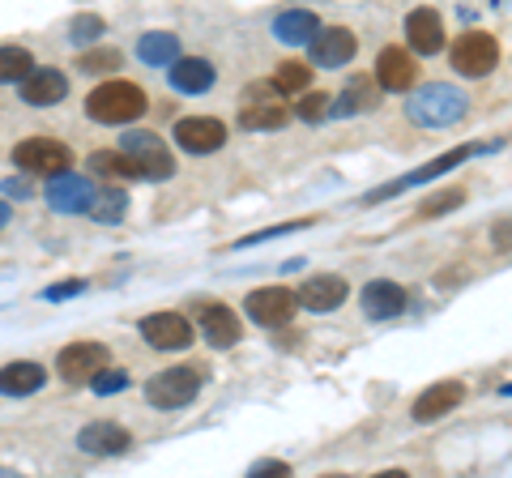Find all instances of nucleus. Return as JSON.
Wrapping results in <instances>:
<instances>
[{
	"instance_id": "obj_1",
	"label": "nucleus",
	"mask_w": 512,
	"mask_h": 478,
	"mask_svg": "<svg viewBox=\"0 0 512 478\" xmlns=\"http://www.w3.org/2000/svg\"><path fill=\"white\" fill-rule=\"evenodd\" d=\"M470 116V94L453 82H427L406 99V120L419 129H448Z\"/></svg>"
},
{
	"instance_id": "obj_2",
	"label": "nucleus",
	"mask_w": 512,
	"mask_h": 478,
	"mask_svg": "<svg viewBox=\"0 0 512 478\" xmlns=\"http://www.w3.org/2000/svg\"><path fill=\"white\" fill-rule=\"evenodd\" d=\"M150 111V99L146 90L137 82H124V77H111V82L94 86L86 94V116L94 124H111V129H120V124H133Z\"/></svg>"
},
{
	"instance_id": "obj_3",
	"label": "nucleus",
	"mask_w": 512,
	"mask_h": 478,
	"mask_svg": "<svg viewBox=\"0 0 512 478\" xmlns=\"http://www.w3.org/2000/svg\"><path fill=\"white\" fill-rule=\"evenodd\" d=\"M201 385H205L201 363H175V368H163L146 385V402L154 410H184V406L197 402Z\"/></svg>"
},
{
	"instance_id": "obj_4",
	"label": "nucleus",
	"mask_w": 512,
	"mask_h": 478,
	"mask_svg": "<svg viewBox=\"0 0 512 478\" xmlns=\"http://www.w3.org/2000/svg\"><path fill=\"white\" fill-rule=\"evenodd\" d=\"M120 150L137 163L141 180H158V184H163V180H171V175H175V158H171V150L163 146V137H154V133H146V129L124 133V137H120Z\"/></svg>"
},
{
	"instance_id": "obj_5",
	"label": "nucleus",
	"mask_w": 512,
	"mask_h": 478,
	"mask_svg": "<svg viewBox=\"0 0 512 478\" xmlns=\"http://www.w3.org/2000/svg\"><path fill=\"white\" fill-rule=\"evenodd\" d=\"M244 308H248V321H252V325H261V329H282V325L295 321L299 295L291 291V286H261V291H252V295L244 299Z\"/></svg>"
},
{
	"instance_id": "obj_6",
	"label": "nucleus",
	"mask_w": 512,
	"mask_h": 478,
	"mask_svg": "<svg viewBox=\"0 0 512 478\" xmlns=\"http://www.w3.org/2000/svg\"><path fill=\"white\" fill-rule=\"evenodd\" d=\"M448 60H453V69L461 77H487L500 65V43H495V35H487V30H466V35L453 43Z\"/></svg>"
},
{
	"instance_id": "obj_7",
	"label": "nucleus",
	"mask_w": 512,
	"mask_h": 478,
	"mask_svg": "<svg viewBox=\"0 0 512 478\" xmlns=\"http://www.w3.org/2000/svg\"><path fill=\"white\" fill-rule=\"evenodd\" d=\"M487 150H491V146H461V150H448V154H440V158H431L427 167L402 175L397 184H384V188H376V193H367V197H363V205H380L384 197H397V193H406V188H419V184H427V180H440V175H448L453 167L466 163L470 154H487Z\"/></svg>"
},
{
	"instance_id": "obj_8",
	"label": "nucleus",
	"mask_w": 512,
	"mask_h": 478,
	"mask_svg": "<svg viewBox=\"0 0 512 478\" xmlns=\"http://www.w3.org/2000/svg\"><path fill=\"white\" fill-rule=\"evenodd\" d=\"M13 167H22L26 175H60L73 167V150L52 137H30L13 146Z\"/></svg>"
},
{
	"instance_id": "obj_9",
	"label": "nucleus",
	"mask_w": 512,
	"mask_h": 478,
	"mask_svg": "<svg viewBox=\"0 0 512 478\" xmlns=\"http://www.w3.org/2000/svg\"><path fill=\"white\" fill-rule=\"evenodd\" d=\"M107 363H111V350L103 342H73L56 355V376L64 385H90V376L107 368Z\"/></svg>"
},
{
	"instance_id": "obj_10",
	"label": "nucleus",
	"mask_w": 512,
	"mask_h": 478,
	"mask_svg": "<svg viewBox=\"0 0 512 478\" xmlns=\"http://www.w3.org/2000/svg\"><path fill=\"white\" fill-rule=\"evenodd\" d=\"M175 146H180L184 154H214L227 146V124H222L218 116H184L175 120Z\"/></svg>"
},
{
	"instance_id": "obj_11",
	"label": "nucleus",
	"mask_w": 512,
	"mask_h": 478,
	"mask_svg": "<svg viewBox=\"0 0 512 478\" xmlns=\"http://www.w3.org/2000/svg\"><path fill=\"white\" fill-rule=\"evenodd\" d=\"M308 47H312V69H346L359 52V39L350 26H320Z\"/></svg>"
},
{
	"instance_id": "obj_12",
	"label": "nucleus",
	"mask_w": 512,
	"mask_h": 478,
	"mask_svg": "<svg viewBox=\"0 0 512 478\" xmlns=\"http://www.w3.org/2000/svg\"><path fill=\"white\" fill-rule=\"evenodd\" d=\"M137 333L154 350H188L192 346V321L184 312H150V316H141Z\"/></svg>"
},
{
	"instance_id": "obj_13",
	"label": "nucleus",
	"mask_w": 512,
	"mask_h": 478,
	"mask_svg": "<svg viewBox=\"0 0 512 478\" xmlns=\"http://www.w3.org/2000/svg\"><path fill=\"white\" fill-rule=\"evenodd\" d=\"M90 197H94L90 175H77V171L47 175V205H52L56 214H86Z\"/></svg>"
},
{
	"instance_id": "obj_14",
	"label": "nucleus",
	"mask_w": 512,
	"mask_h": 478,
	"mask_svg": "<svg viewBox=\"0 0 512 478\" xmlns=\"http://www.w3.org/2000/svg\"><path fill=\"white\" fill-rule=\"evenodd\" d=\"M419 82V65H414V52L406 47H380L376 56V86L389 94H406Z\"/></svg>"
},
{
	"instance_id": "obj_15",
	"label": "nucleus",
	"mask_w": 512,
	"mask_h": 478,
	"mask_svg": "<svg viewBox=\"0 0 512 478\" xmlns=\"http://www.w3.org/2000/svg\"><path fill=\"white\" fill-rule=\"evenodd\" d=\"M461 402H466V385L461 380H436L431 389H423L414 397V423H436L444 414H453Z\"/></svg>"
},
{
	"instance_id": "obj_16",
	"label": "nucleus",
	"mask_w": 512,
	"mask_h": 478,
	"mask_svg": "<svg viewBox=\"0 0 512 478\" xmlns=\"http://www.w3.org/2000/svg\"><path fill=\"white\" fill-rule=\"evenodd\" d=\"M77 449L90 453V457H120V453L133 449V436H128V427L99 419V423H86L82 432H77Z\"/></svg>"
},
{
	"instance_id": "obj_17",
	"label": "nucleus",
	"mask_w": 512,
	"mask_h": 478,
	"mask_svg": "<svg viewBox=\"0 0 512 478\" xmlns=\"http://www.w3.org/2000/svg\"><path fill=\"white\" fill-rule=\"evenodd\" d=\"M406 43H410V52L414 56H436L440 47H444V18H440V9H410L406 13Z\"/></svg>"
},
{
	"instance_id": "obj_18",
	"label": "nucleus",
	"mask_w": 512,
	"mask_h": 478,
	"mask_svg": "<svg viewBox=\"0 0 512 478\" xmlns=\"http://www.w3.org/2000/svg\"><path fill=\"white\" fill-rule=\"evenodd\" d=\"M18 86H22L18 94H22L26 107H56V103L69 99V77L60 69H30Z\"/></svg>"
},
{
	"instance_id": "obj_19",
	"label": "nucleus",
	"mask_w": 512,
	"mask_h": 478,
	"mask_svg": "<svg viewBox=\"0 0 512 478\" xmlns=\"http://www.w3.org/2000/svg\"><path fill=\"white\" fill-rule=\"evenodd\" d=\"M359 304L372 321H393V316L406 312V286H397L393 278H376L359 291Z\"/></svg>"
},
{
	"instance_id": "obj_20",
	"label": "nucleus",
	"mask_w": 512,
	"mask_h": 478,
	"mask_svg": "<svg viewBox=\"0 0 512 478\" xmlns=\"http://www.w3.org/2000/svg\"><path fill=\"white\" fill-rule=\"evenodd\" d=\"M295 295H299V308H308V312H338L346 304L350 286L338 274H316V278L303 282Z\"/></svg>"
},
{
	"instance_id": "obj_21",
	"label": "nucleus",
	"mask_w": 512,
	"mask_h": 478,
	"mask_svg": "<svg viewBox=\"0 0 512 478\" xmlns=\"http://www.w3.org/2000/svg\"><path fill=\"white\" fill-rule=\"evenodd\" d=\"M167 77H171V86L180 94H205L218 82V69L205 56H175L167 65Z\"/></svg>"
},
{
	"instance_id": "obj_22",
	"label": "nucleus",
	"mask_w": 512,
	"mask_h": 478,
	"mask_svg": "<svg viewBox=\"0 0 512 478\" xmlns=\"http://www.w3.org/2000/svg\"><path fill=\"white\" fill-rule=\"evenodd\" d=\"M47 385V368L35 359H13L0 368V397H35Z\"/></svg>"
},
{
	"instance_id": "obj_23",
	"label": "nucleus",
	"mask_w": 512,
	"mask_h": 478,
	"mask_svg": "<svg viewBox=\"0 0 512 478\" xmlns=\"http://www.w3.org/2000/svg\"><path fill=\"white\" fill-rule=\"evenodd\" d=\"M201 333H205V342H210L214 350H231L239 342V316L231 308H222V304H205L201 308Z\"/></svg>"
},
{
	"instance_id": "obj_24",
	"label": "nucleus",
	"mask_w": 512,
	"mask_h": 478,
	"mask_svg": "<svg viewBox=\"0 0 512 478\" xmlns=\"http://www.w3.org/2000/svg\"><path fill=\"white\" fill-rule=\"evenodd\" d=\"M286 120H291V107L282 99H252L239 107V124H244L248 133H274Z\"/></svg>"
},
{
	"instance_id": "obj_25",
	"label": "nucleus",
	"mask_w": 512,
	"mask_h": 478,
	"mask_svg": "<svg viewBox=\"0 0 512 478\" xmlns=\"http://www.w3.org/2000/svg\"><path fill=\"white\" fill-rule=\"evenodd\" d=\"M316 30H320V18L312 9H286L274 18V39L286 47H308Z\"/></svg>"
},
{
	"instance_id": "obj_26",
	"label": "nucleus",
	"mask_w": 512,
	"mask_h": 478,
	"mask_svg": "<svg viewBox=\"0 0 512 478\" xmlns=\"http://www.w3.org/2000/svg\"><path fill=\"white\" fill-rule=\"evenodd\" d=\"M380 99H376V86L367 82V77H355V82H346L342 94H333L329 103V116H355V111H372Z\"/></svg>"
},
{
	"instance_id": "obj_27",
	"label": "nucleus",
	"mask_w": 512,
	"mask_h": 478,
	"mask_svg": "<svg viewBox=\"0 0 512 478\" xmlns=\"http://www.w3.org/2000/svg\"><path fill=\"white\" fill-rule=\"evenodd\" d=\"M137 56H141V65H150V69H167L171 60L180 56V39H175L171 30H150V35H141Z\"/></svg>"
},
{
	"instance_id": "obj_28",
	"label": "nucleus",
	"mask_w": 512,
	"mask_h": 478,
	"mask_svg": "<svg viewBox=\"0 0 512 478\" xmlns=\"http://www.w3.org/2000/svg\"><path fill=\"white\" fill-rule=\"evenodd\" d=\"M86 214L94 222H107V227H116V222H124V214H128V193H124V188H103V193L90 197Z\"/></svg>"
},
{
	"instance_id": "obj_29",
	"label": "nucleus",
	"mask_w": 512,
	"mask_h": 478,
	"mask_svg": "<svg viewBox=\"0 0 512 478\" xmlns=\"http://www.w3.org/2000/svg\"><path fill=\"white\" fill-rule=\"evenodd\" d=\"M90 167H94V175H103V180H133L137 175V163L124 150H94Z\"/></svg>"
},
{
	"instance_id": "obj_30",
	"label": "nucleus",
	"mask_w": 512,
	"mask_h": 478,
	"mask_svg": "<svg viewBox=\"0 0 512 478\" xmlns=\"http://www.w3.org/2000/svg\"><path fill=\"white\" fill-rule=\"evenodd\" d=\"M30 69H35V56H30L26 47H18V43H0V86L22 82Z\"/></svg>"
},
{
	"instance_id": "obj_31",
	"label": "nucleus",
	"mask_w": 512,
	"mask_h": 478,
	"mask_svg": "<svg viewBox=\"0 0 512 478\" xmlns=\"http://www.w3.org/2000/svg\"><path fill=\"white\" fill-rule=\"evenodd\" d=\"M312 82V65H303V60H282L278 73H274V90L282 94V99H295V94H303Z\"/></svg>"
},
{
	"instance_id": "obj_32",
	"label": "nucleus",
	"mask_w": 512,
	"mask_h": 478,
	"mask_svg": "<svg viewBox=\"0 0 512 478\" xmlns=\"http://www.w3.org/2000/svg\"><path fill=\"white\" fill-rule=\"evenodd\" d=\"M466 184H453V188H444V193H431L423 205H419V218H440V214H453L466 205Z\"/></svg>"
},
{
	"instance_id": "obj_33",
	"label": "nucleus",
	"mask_w": 512,
	"mask_h": 478,
	"mask_svg": "<svg viewBox=\"0 0 512 478\" xmlns=\"http://www.w3.org/2000/svg\"><path fill=\"white\" fill-rule=\"evenodd\" d=\"M329 103H333V94H325V90H303L299 99H295V116L303 124H320V120H329Z\"/></svg>"
},
{
	"instance_id": "obj_34",
	"label": "nucleus",
	"mask_w": 512,
	"mask_h": 478,
	"mask_svg": "<svg viewBox=\"0 0 512 478\" xmlns=\"http://www.w3.org/2000/svg\"><path fill=\"white\" fill-rule=\"evenodd\" d=\"M120 65H124L120 47H86V52L77 56V69H82V73H111Z\"/></svg>"
},
{
	"instance_id": "obj_35",
	"label": "nucleus",
	"mask_w": 512,
	"mask_h": 478,
	"mask_svg": "<svg viewBox=\"0 0 512 478\" xmlns=\"http://www.w3.org/2000/svg\"><path fill=\"white\" fill-rule=\"evenodd\" d=\"M128 385H133V376H128L124 368H111V363H107V368H99V372H94V376H90V393H99V397H111V393H124Z\"/></svg>"
},
{
	"instance_id": "obj_36",
	"label": "nucleus",
	"mask_w": 512,
	"mask_h": 478,
	"mask_svg": "<svg viewBox=\"0 0 512 478\" xmlns=\"http://www.w3.org/2000/svg\"><path fill=\"white\" fill-rule=\"evenodd\" d=\"M103 30H107V22L99 18V13H82V18H73L69 39H73L77 47H86V43H94V39H103Z\"/></svg>"
},
{
	"instance_id": "obj_37",
	"label": "nucleus",
	"mask_w": 512,
	"mask_h": 478,
	"mask_svg": "<svg viewBox=\"0 0 512 478\" xmlns=\"http://www.w3.org/2000/svg\"><path fill=\"white\" fill-rule=\"evenodd\" d=\"M303 227H312V218H299V222H291V227H265V231H256V235H244L235 248H248V244H269V239H278V235H291V231H303Z\"/></svg>"
},
{
	"instance_id": "obj_38",
	"label": "nucleus",
	"mask_w": 512,
	"mask_h": 478,
	"mask_svg": "<svg viewBox=\"0 0 512 478\" xmlns=\"http://www.w3.org/2000/svg\"><path fill=\"white\" fill-rule=\"evenodd\" d=\"M82 291H86V282H82V278L56 282V286H47V291H43V304H64V299H73V295H82Z\"/></svg>"
},
{
	"instance_id": "obj_39",
	"label": "nucleus",
	"mask_w": 512,
	"mask_h": 478,
	"mask_svg": "<svg viewBox=\"0 0 512 478\" xmlns=\"http://www.w3.org/2000/svg\"><path fill=\"white\" fill-rule=\"evenodd\" d=\"M491 248L495 252H512V218H495L491 222Z\"/></svg>"
},
{
	"instance_id": "obj_40",
	"label": "nucleus",
	"mask_w": 512,
	"mask_h": 478,
	"mask_svg": "<svg viewBox=\"0 0 512 478\" xmlns=\"http://www.w3.org/2000/svg\"><path fill=\"white\" fill-rule=\"evenodd\" d=\"M282 474H291L286 461H256L252 466V478H282Z\"/></svg>"
},
{
	"instance_id": "obj_41",
	"label": "nucleus",
	"mask_w": 512,
	"mask_h": 478,
	"mask_svg": "<svg viewBox=\"0 0 512 478\" xmlns=\"http://www.w3.org/2000/svg\"><path fill=\"white\" fill-rule=\"evenodd\" d=\"M5 197L26 201V197H30V184H26V180H5Z\"/></svg>"
},
{
	"instance_id": "obj_42",
	"label": "nucleus",
	"mask_w": 512,
	"mask_h": 478,
	"mask_svg": "<svg viewBox=\"0 0 512 478\" xmlns=\"http://www.w3.org/2000/svg\"><path fill=\"white\" fill-rule=\"evenodd\" d=\"M9 227V201H0V231Z\"/></svg>"
}]
</instances>
